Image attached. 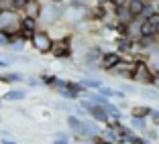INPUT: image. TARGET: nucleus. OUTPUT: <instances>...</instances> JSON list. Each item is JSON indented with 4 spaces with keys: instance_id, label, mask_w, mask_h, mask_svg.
<instances>
[{
    "instance_id": "1",
    "label": "nucleus",
    "mask_w": 159,
    "mask_h": 144,
    "mask_svg": "<svg viewBox=\"0 0 159 144\" xmlns=\"http://www.w3.org/2000/svg\"><path fill=\"white\" fill-rule=\"evenodd\" d=\"M53 43H55V39H51V35L47 33V28H39V31H35L33 39H31V47H33L39 55H51Z\"/></svg>"
},
{
    "instance_id": "2",
    "label": "nucleus",
    "mask_w": 159,
    "mask_h": 144,
    "mask_svg": "<svg viewBox=\"0 0 159 144\" xmlns=\"http://www.w3.org/2000/svg\"><path fill=\"white\" fill-rule=\"evenodd\" d=\"M153 79H155V73L151 69L149 61L147 59H137V67H135V73H133L131 81L139 83L141 87L143 85H153Z\"/></svg>"
},
{
    "instance_id": "3",
    "label": "nucleus",
    "mask_w": 159,
    "mask_h": 144,
    "mask_svg": "<svg viewBox=\"0 0 159 144\" xmlns=\"http://www.w3.org/2000/svg\"><path fill=\"white\" fill-rule=\"evenodd\" d=\"M63 14H66V6L63 4L47 2V4H43V14H41V19H39V23H41L43 27H49V24L59 23V19Z\"/></svg>"
},
{
    "instance_id": "4",
    "label": "nucleus",
    "mask_w": 159,
    "mask_h": 144,
    "mask_svg": "<svg viewBox=\"0 0 159 144\" xmlns=\"http://www.w3.org/2000/svg\"><path fill=\"white\" fill-rule=\"evenodd\" d=\"M71 53H74V43H71V37H61V39H55L53 43V51L51 55L55 59H70Z\"/></svg>"
},
{
    "instance_id": "5",
    "label": "nucleus",
    "mask_w": 159,
    "mask_h": 144,
    "mask_svg": "<svg viewBox=\"0 0 159 144\" xmlns=\"http://www.w3.org/2000/svg\"><path fill=\"white\" fill-rule=\"evenodd\" d=\"M135 67H137V59H126L125 57V59H122L112 71H108V73L116 75V77H120V79H131L133 73H135Z\"/></svg>"
},
{
    "instance_id": "6",
    "label": "nucleus",
    "mask_w": 159,
    "mask_h": 144,
    "mask_svg": "<svg viewBox=\"0 0 159 144\" xmlns=\"http://www.w3.org/2000/svg\"><path fill=\"white\" fill-rule=\"evenodd\" d=\"M122 59H125V57H122L118 51H106V53H104V57H102V61H100V69L108 73V71H112Z\"/></svg>"
},
{
    "instance_id": "7",
    "label": "nucleus",
    "mask_w": 159,
    "mask_h": 144,
    "mask_svg": "<svg viewBox=\"0 0 159 144\" xmlns=\"http://www.w3.org/2000/svg\"><path fill=\"white\" fill-rule=\"evenodd\" d=\"M41 14H43V2L41 0H27V6H25V10H23V16L39 20Z\"/></svg>"
},
{
    "instance_id": "8",
    "label": "nucleus",
    "mask_w": 159,
    "mask_h": 144,
    "mask_svg": "<svg viewBox=\"0 0 159 144\" xmlns=\"http://www.w3.org/2000/svg\"><path fill=\"white\" fill-rule=\"evenodd\" d=\"M147 0H129V4H126V8H129V12H131L133 19H141L143 16V12H145L147 8Z\"/></svg>"
},
{
    "instance_id": "9",
    "label": "nucleus",
    "mask_w": 159,
    "mask_h": 144,
    "mask_svg": "<svg viewBox=\"0 0 159 144\" xmlns=\"http://www.w3.org/2000/svg\"><path fill=\"white\" fill-rule=\"evenodd\" d=\"M27 89L25 87H14V89H8V91L2 95V100H6V102H23V100H27Z\"/></svg>"
},
{
    "instance_id": "10",
    "label": "nucleus",
    "mask_w": 159,
    "mask_h": 144,
    "mask_svg": "<svg viewBox=\"0 0 159 144\" xmlns=\"http://www.w3.org/2000/svg\"><path fill=\"white\" fill-rule=\"evenodd\" d=\"M80 83L84 85L86 89H90V91H98V89L104 85V81L98 79V77H94V75H84V77L80 79Z\"/></svg>"
},
{
    "instance_id": "11",
    "label": "nucleus",
    "mask_w": 159,
    "mask_h": 144,
    "mask_svg": "<svg viewBox=\"0 0 159 144\" xmlns=\"http://www.w3.org/2000/svg\"><path fill=\"white\" fill-rule=\"evenodd\" d=\"M90 118H92V120H96L98 124H104V126H106L110 114H108V110L104 106H94V110L90 112Z\"/></svg>"
},
{
    "instance_id": "12",
    "label": "nucleus",
    "mask_w": 159,
    "mask_h": 144,
    "mask_svg": "<svg viewBox=\"0 0 159 144\" xmlns=\"http://www.w3.org/2000/svg\"><path fill=\"white\" fill-rule=\"evenodd\" d=\"M139 95H143L149 102H155V100H159V89L153 85H143V87H139Z\"/></svg>"
},
{
    "instance_id": "13",
    "label": "nucleus",
    "mask_w": 159,
    "mask_h": 144,
    "mask_svg": "<svg viewBox=\"0 0 159 144\" xmlns=\"http://www.w3.org/2000/svg\"><path fill=\"white\" fill-rule=\"evenodd\" d=\"M129 112H131V114H129L131 118H149L153 108H149V106H131Z\"/></svg>"
},
{
    "instance_id": "14",
    "label": "nucleus",
    "mask_w": 159,
    "mask_h": 144,
    "mask_svg": "<svg viewBox=\"0 0 159 144\" xmlns=\"http://www.w3.org/2000/svg\"><path fill=\"white\" fill-rule=\"evenodd\" d=\"M25 79H27V75L19 73V71H6V73H2V81L4 83H23Z\"/></svg>"
},
{
    "instance_id": "15",
    "label": "nucleus",
    "mask_w": 159,
    "mask_h": 144,
    "mask_svg": "<svg viewBox=\"0 0 159 144\" xmlns=\"http://www.w3.org/2000/svg\"><path fill=\"white\" fill-rule=\"evenodd\" d=\"M67 126H70V130L74 132H80L82 130V128H84V120H82V118H78V116H74V114H67Z\"/></svg>"
},
{
    "instance_id": "16",
    "label": "nucleus",
    "mask_w": 159,
    "mask_h": 144,
    "mask_svg": "<svg viewBox=\"0 0 159 144\" xmlns=\"http://www.w3.org/2000/svg\"><path fill=\"white\" fill-rule=\"evenodd\" d=\"M25 6H27V0H4V8L12 12H23Z\"/></svg>"
},
{
    "instance_id": "17",
    "label": "nucleus",
    "mask_w": 159,
    "mask_h": 144,
    "mask_svg": "<svg viewBox=\"0 0 159 144\" xmlns=\"http://www.w3.org/2000/svg\"><path fill=\"white\" fill-rule=\"evenodd\" d=\"M147 120H149V118H131V128L135 132H141V134H143V132L149 128V126H147Z\"/></svg>"
},
{
    "instance_id": "18",
    "label": "nucleus",
    "mask_w": 159,
    "mask_h": 144,
    "mask_svg": "<svg viewBox=\"0 0 159 144\" xmlns=\"http://www.w3.org/2000/svg\"><path fill=\"white\" fill-rule=\"evenodd\" d=\"M27 43H29V41H25L20 35H19V37H14V39H12V45H10V51H14V53H23V51H25V47H27Z\"/></svg>"
},
{
    "instance_id": "19",
    "label": "nucleus",
    "mask_w": 159,
    "mask_h": 144,
    "mask_svg": "<svg viewBox=\"0 0 159 144\" xmlns=\"http://www.w3.org/2000/svg\"><path fill=\"white\" fill-rule=\"evenodd\" d=\"M39 20L35 19H29V16H23V28L25 31H31V33H35V31H39Z\"/></svg>"
},
{
    "instance_id": "20",
    "label": "nucleus",
    "mask_w": 159,
    "mask_h": 144,
    "mask_svg": "<svg viewBox=\"0 0 159 144\" xmlns=\"http://www.w3.org/2000/svg\"><path fill=\"white\" fill-rule=\"evenodd\" d=\"M39 79H41V83L45 85V87H51L53 89V85L57 83V79H59V77H57V75H49V73H41V75H39Z\"/></svg>"
},
{
    "instance_id": "21",
    "label": "nucleus",
    "mask_w": 159,
    "mask_h": 144,
    "mask_svg": "<svg viewBox=\"0 0 159 144\" xmlns=\"http://www.w3.org/2000/svg\"><path fill=\"white\" fill-rule=\"evenodd\" d=\"M10 45H12V37L4 31H0V49H10Z\"/></svg>"
},
{
    "instance_id": "22",
    "label": "nucleus",
    "mask_w": 159,
    "mask_h": 144,
    "mask_svg": "<svg viewBox=\"0 0 159 144\" xmlns=\"http://www.w3.org/2000/svg\"><path fill=\"white\" fill-rule=\"evenodd\" d=\"M106 110H108V114L110 116H114V118H118V120H122V112H120V106H114L112 102L106 106Z\"/></svg>"
},
{
    "instance_id": "23",
    "label": "nucleus",
    "mask_w": 159,
    "mask_h": 144,
    "mask_svg": "<svg viewBox=\"0 0 159 144\" xmlns=\"http://www.w3.org/2000/svg\"><path fill=\"white\" fill-rule=\"evenodd\" d=\"M98 93H100V95H104V98H108V100H112L114 93H116V89H114V87H108V85H102V87L98 89Z\"/></svg>"
},
{
    "instance_id": "24",
    "label": "nucleus",
    "mask_w": 159,
    "mask_h": 144,
    "mask_svg": "<svg viewBox=\"0 0 159 144\" xmlns=\"http://www.w3.org/2000/svg\"><path fill=\"white\" fill-rule=\"evenodd\" d=\"M53 144H70V136L63 134V132H57L55 138H53Z\"/></svg>"
},
{
    "instance_id": "25",
    "label": "nucleus",
    "mask_w": 159,
    "mask_h": 144,
    "mask_svg": "<svg viewBox=\"0 0 159 144\" xmlns=\"http://www.w3.org/2000/svg\"><path fill=\"white\" fill-rule=\"evenodd\" d=\"M126 144H149V140H147L145 136H137V134H133L131 138L126 140Z\"/></svg>"
},
{
    "instance_id": "26",
    "label": "nucleus",
    "mask_w": 159,
    "mask_h": 144,
    "mask_svg": "<svg viewBox=\"0 0 159 144\" xmlns=\"http://www.w3.org/2000/svg\"><path fill=\"white\" fill-rule=\"evenodd\" d=\"M25 83H27L29 87H39V85H43V83H41V79H39V77H35V75H27Z\"/></svg>"
},
{
    "instance_id": "27",
    "label": "nucleus",
    "mask_w": 159,
    "mask_h": 144,
    "mask_svg": "<svg viewBox=\"0 0 159 144\" xmlns=\"http://www.w3.org/2000/svg\"><path fill=\"white\" fill-rule=\"evenodd\" d=\"M143 136H145L149 142H153V140H157L159 138V130H153V128H147L145 132H143Z\"/></svg>"
},
{
    "instance_id": "28",
    "label": "nucleus",
    "mask_w": 159,
    "mask_h": 144,
    "mask_svg": "<svg viewBox=\"0 0 159 144\" xmlns=\"http://www.w3.org/2000/svg\"><path fill=\"white\" fill-rule=\"evenodd\" d=\"M120 89L125 93H139V87H137V85H131V83H122Z\"/></svg>"
},
{
    "instance_id": "29",
    "label": "nucleus",
    "mask_w": 159,
    "mask_h": 144,
    "mask_svg": "<svg viewBox=\"0 0 159 144\" xmlns=\"http://www.w3.org/2000/svg\"><path fill=\"white\" fill-rule=\"evenodd\" d=\"M92 144H116V142H112V140H106V138H102V136H94L92 140H90Z\"/></svg>"
},
{
    "instance_id": "30",
    "label": "nucleus",
    "mask_w": 159,
    "mask_h": 144,
    "mask_svg": "<svg viewBox=\"0 0 159 144\" xmlns=\"http://www.w3.org/2000/svg\"><path fill=\"white\" fill-rule=\"evenodd\" d=\"M151 122H153V124L155 126H159V110H155V108H153V112H151Z\"/></svg>"
},
{
    "instance_id": "31",
    "label": "nucleus",
    "mask_w": 159,
    "mask_h": 144,
    "mask_svg": "<svg viewBox=\"0 0 159 144\" xmlns=\"http://www.w3.org/2000/svg\"><path fill=\"white\" fill-rule=\"evenodd\" d=\"M94 4H98V6H106V4H110V0H94Z\"/></svg>"
},
{
    "instance_id": "32",
    "label": "nucleus",
    "mask_w": 159,
    "mask_h": 144,
    "mask_svg": "<svg viewBox=\"0 0 159 144\" xmlns=\"http://www.w3.org/2000/svg\"><path fill=\"white\" fill-rule=\"evenodd\" d=\"M0 144H19V142H14V140H10V138H2Z\"/></svg>"
},
{
    "instance_id": "33",
    "label": "nucleus",
    "mask_w": 159,
    "mask_h": 144,
    "mask_svg": "<svg viewBox=\"0 0 159 144\" xmlns=\"http://www.w3.org/2000/svg\"><path fill=\"white\" fill-rule=\"evenodd\" d=\"M47 2H53V4H63L66 0H47Z\"/></svg>"
},
{
    "instance_id": "34",
    "label": "nucleus",
    "mask_w": 159,
    "mask_h": 144,
    "mask_svg": "<svg viewBox=\"0 0 159 144\" xmlns=\"http://www.w3.org/2000/svg\"><path fill=\"white\" fill-rule=\"evenodd\" d=\"M2 10H4V2H0V14H2Z\"/></svg>"
},
{
    "instance_id": "35",
    "label": "nucleus",
    "mask_w": 159,
    "mask_h": 144,
    "mask_svg": "<svg viewBox=\"0 0 159 144\" xmlns=\"http://www.w3.org/2000/svg\"><path fill=\"white\" fill-rule=\"evenodd\" d=\"M155 8H157V12H159V2H157V4H155Z\"/></svg>"
},
{
    "instance_id": "36",
    "label": "nucleus",
    "mask_w": 159,
    "mask_h": 144,
    "mask_svg": "<svg viewBox=\"0 0 159 144\" xmlns=\"http://www.w3.org/2000/svg\"><path fill=\"white\" fill-rule=\"evenodd\" d=\"M114 2H116V0H110V4H114Z\"/></svg>"
},
{
    "instance_id": "37",
    "label": "nucleus",
    "mask_w": 159,
    "mask_h": 144,
    "mask_svg": "<svg viewBox=\"0 0 159 144\" xmlns=\"http://www.w3.org/2000/svg\"><path fill=\"white\" fill-rule=\"evenodd\" d=\"M147 2H151V0H147Z\"/></svg>"
},
{
    "instance_id": "38",
    "label": "nucleus",
    "mask_w": 159,
    "mask_h": 144,
    "mask_svg": "<svg viewBox=\"0 0 159 144\" xmlns=\"http://www.w3.org/2000/svg\"><path fill=\"white\" fill-rule=\"evenodd\" d=\"M157 130H159V126H157Z\"/></svg>"
}]
</instances>
